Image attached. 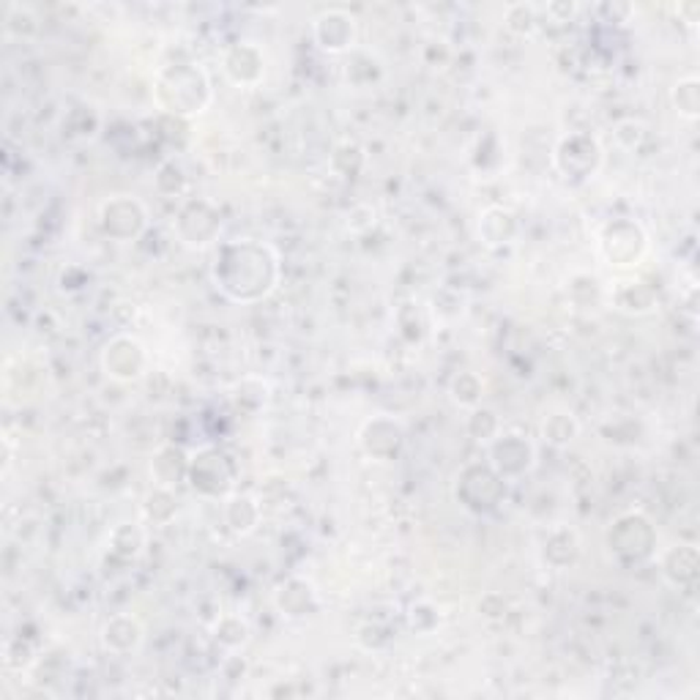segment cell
<instances>
[{
    "label": "cell",
    "instance_id": "cell-1",
    "mask_svg": "<svg viewBox=\"0 0 700 700\" xmlns=\"http://www.w3.org/2000/svg\"><path fill=\"white\" fill-rule=\"evenodd\" d=\"M212 274L217 288L230 301L252 304V301L266 299L277 288L279 261L271 246L257 244L252 239L225 241L214 257Z\"/></svg>",
    "mask_w": 700,
    "mask_h": 700
},
{
    "label": "cell",
    "instance_id": "cell-2",
    "mask_svg": "<svg viewBox=\"0 0 700 700\" xmlns=\"http://www.w3.org/2000/svg\"><path fill=\"white\" fill-rule=\"evenodd\" d=\"M156 105L176 118L201 116L214 99L212 80L197 63H170L161 67L154 83Z\"/></svg>",
    "mask_w": 700,
    "mask_h": 700
},
{
    "label": "cell",
    "instance_id": "cell-3",
    "mask_svg": "<svg viewBox=\"0 0 700 700\" xmlns=\"http://www.w3.org/2000/svg\"><path fill=\"white\" fill-rule=\"evenodd\" d=\"M654 529H651L649 517H643L640 511H627L607 531V547L624 564H640L651 558L654 556Z\"/></svg>",
    "mask_w": 700,
    "mask_h": 700
},
{
    "label": "cell",
    "instance_id": "cell-4",
    "mask_svg": "<svg viewBox=\"0 0 700 700\" xmlns=\"http://www.w3.org/2000/svg\"><path fill=\"white\" fill-rule=\"evenodd\" d=\"M645 250H649V236L632 219H616V222L605 225L600 236V255L613 268L638 266Z\"/></svg>",
    "mask_w": 700,
    "mask_h": 700
},
{
    "label": "cell",
    "instance_id": "cell-5",
    "mask_svg": "<svg viewBox=\"0 0 700 700\" xmlns=\"http://www.w3.org/2000/svg\"><path fill=\"white\" fill-rule=\"evenodd\" d=\"M553 165L564 179H589L602 165V145L591 134H569L553 150Z\"/></svg>",
    "mask_w": 700,
    "mask_h": 700
},
{
    "label": "cell",
    "instance_id": "cell-6",
    "mask_svg": "<svg viewBox=\"0 0 700 700\" xmlns=\"http://www.w3.org/2000/svg\"><path fill=\"white\" fill-rule=\"evenodd\" d=\"M186 479L192 487L208 498H225L233 490V466L219 449H201L190 460V473Z\"/></svg>",
    "mask_w": 700,
    "mask_h": 700
},
{
    "label": "cell",
    "instance_id": "cell-7",
    "mask_svg": "<svg viewBox=\"0 0 700 700\" xmlns=\"http://www.w3.org/2000/svg\"><path fill=\"white\" fill-rule=\"evenodd\" d=\"M536 451L531 440H526L522 435L504 433L495 435L490 440V466L495 468L504 482H511V479H520L534 468Z\"/></svg>",
    "mask_w": 700,
    "mask_h": 700
},
{
    "label": "cell",
    "instance_id": "cell-8",
    "mask_svg": "<svg viewBox=\"0 0 700 700\" xmlns=\"http://www.w3.org/2000/svg\"><path fill=\"white\" fill-rule=\"evenodd\" d=\"M99 219L105 233L116 241L137 239L148 228V212H145V206L126 195H116L107 203H101Z\"/></svg>",
    "mask_w": 700,
    "mask_h": 700
},
{
    "label": "cell",
    "instance_id": "cell-9",
    "mask_svg": "<svg viewBox=\"0 0 700 700\" xmlns=\"http://www.w3.org/2000/svg\"><path fill=\"white\" fill-rule=\"evenodd\" d=\"M145 367H148L145 348L126 334L112 337L101 350V370H105L107 378L129 384V381H137L145 373Z\"/></svg>",
    "mask_w": 700,
    "mask_h": 700
},
{
    "label": "cell",
    "instance_id": "cell-10",
    "mask_svg": "<svg viewBox=\"0 0 700 700\" xmlns=\"http://www.w3.org/2000/svg\"><path fill=\"white\" fill-rule=\"evenodd\" d=\"M176 230H179L181 241H184L186 246L203 250V246L214 244L219 230H222L219 208L208 201H190L181 208L179 219H176Z\"/></svg>",
    "mask_w": 700,
    "mask_h": 700
},
{
    "label": "cell",
    "instance_id": "cell-11",
    "mask_svg": "<svg viewBox=\"0 0 700 700\" xmlns=\"http://www.w3.org/2000/svg\"><path fill=\"white\" fill-rule=\"evenodd\" d=\"M479 482L482 484H473V479L462 471V476L457 479V498H460V504L466 506L468 511L484 515V511L495 509V506L500 504L506 482L495 473V468L490 466V462L487 466H482V476H479Z\"/></svg>",
    "mask_w": 700,
    "mask_h": 700
},
{
    "label": "cell",
    "instance_id": "cell-12",
    "mask_svg": "<svg viewBox=\"0 0 700 700\" xmlns=\"http://www.w3.org/2000/svg\"><path fill=\"white\" fill-rule=\"evenodd\" d=\"M312 34H315V41L321 50L339 56V52L350 50L353 41H357V20H353L350 12H345V9H328V12L315 17Z\"/></svg>",
    "mask_w": 700,
    "mask_h": 700
},
{
    "label": "cell",
    "instance_id": "cell-13",
    "mask_svg": "<svg viewBox=\"0 0 700 700\" xmlns=\"http://www.w3.org/2000/svg\"><path fill=\"white\" fill-rule=\"evenodd\" d=\"M222 63L225 74L236 85H244V88L257 85L263 80V74H266V56H263V50L255 41H239V45H233L225 52Z\"/></svg>",
    "mask_w": 700,
    "mask_h": 700
},
{
    "label": "cell",
    "instance_id": "cell-14",
    "mask_svg": "<svg viewBox=\"0 0 700 700\" xmlns=\"http://www.w3.org/2000/svg\"><path fill=\"white\" fill-rule=\"evenodd\" d=\"M406 440V430L395 419H373L359 433V444L375 460H391Z\"/></svg>",
    "mask_w": 700,
    "mask_h": 700
},
{
    "label": "cell",
    "instance_id": "cell-15",
    "mask_svg": "<svg viewBox=\"0 0 700 700\" xmlns=\"http://www.w3.org/2000/svg\"><path fill=\"white\" fill-rule=\"evenodd\" d=\"M101 643L112 654H129L143 643V627L134 616H112L101 629Z\"/></svg>",
    "mask_w": 700,
    "mask_h": 700
},
{
    "label": "cell",
    "instance_id": "cell-16",
    "mask_svg": "<svg viewBox=\"0 0 700 700\" xmlns=\"http://www.w3.org/2000/svg\"><path fill=\"white\" fill-rule=\"evenodd\" d=\"M150 473L156 479V487L176 490L181 479H186V473H190V460L176 446H165V449L156 451L154 462H150Z\"/></svg>",
    "mask_w": 700,
    "mask_h": 700
},
{
    "label": "cell",
    "instance_id": "cell-17",
    "mask_svg": "<svg viewBox=\"0 0 700 700\" xmlns=\"http://www.w3.org/2000/svg\"><path fill=\"white\" fill-rule=\"evenodd\" d=\"M277 607L285 616H306V613L317 607L315 589H312V583H306V580L290 578L288 583L277 591Z\"/></svg>",
    "mask_w": 700,
    "mask_h": 700
},
{
    "label": "cell",
    "instance_id": "cell-18",
    "mask_svg": "<svg viewBox=\"0 0 700 700\" xmlns=\"http://www.w3.org/2000/svg\"><path fill=\"white\" fill-rule=\"evenodd\" d=\"M662 575L673 586L692 583L698 575V551L692 545H676L662 556Z\"/></svg>",
    "mask_w": 700,
    "mask_h": 700
},
{
    "label": "cell",
    "instance_id": "cell-19",
    "mask_svg": "<svg viewBox=\"0 0 700 700\" xmlns=\"http://www.w3.org/2000/svg\"><path fill=\"white\" fill-rule=\"evenodd\" d=\"M515 217L509 212H504V208H487L482 214V219H479V236H482V241L487 246L509 244L515 239Z\"/></svg>",
    "mask_w": 700,
    "mask_h": 700
},
{
    "label": "cell",
    "instance_id": "cell-20",
    "mask_svg": "<svg viewBox=\"0 0 700 700\" xmlns=\"http://www.w3.org/2000/svg\"><path fill=\"white\" fill-rule=\"evenodd\" d=\"M613 304L629 315H643L654 306V290L645 282H618L613 288Z\"/></svg>",
    "mask_w": 700,
    "mask_h": 700
},
{
    "label": "cell",
    "instance_id": "cell-21",
    "mask_svg": "<svg viewBox=\"0 0 700 700\" xmlns=\"http://www.w3.org/2000/svg\"><path fill=\"white\" fill-rule=\"evenodd\" d=\"M225 520H228V526L236 534L244 536L250 531H255L257 520H261V506L250 495H233V498H228V506H225Z\"/></svg>",
    "mask_w": 700,
    "mask_h": 700
},
{
    "label": "cell",
    "instance_id": "cell-22",
    "mask_svg": "<svg viewBox=\"0 0 700 700\" xmlns=\"http://www.w3.org/2000/svg\"><path fill=\"white\" fill-rule=\"evenodd\" d=\"M578 430L580 427H578V422H575L572 413H564V411L551 413V417L542 422V435H545L547 444H553V446L572 444L575 435H578Z\"/></svg>",
    "mask_w": 700,
    "mask_h": 700
},
{
    "label": "cell",
    "instance_id": "cell-23",
    "mask_svg": "<svg viewBox=\"0 0 700 700\" xmlns=\"http://www.w3.org/2000/svg\"><path fill=\"white\" fill-rule=\"evenodd\" d=\"M673 105H676L678 116L687 118V121H695L700 112V83L698 77L678 80L673 85Z\"/></svg>",
    "mask_w": 700,
    "mask_h": 700
},
{
    "label": "cell",
    "instance_id": "cell-24",
    "mask_svg": "<svg viewBox=\"0 0 700 700\" xmlns=\"http://www.w3.org/2000/svg\"><path fill=\"white\" fill-rule=\"evenodd\" d=\"M143 545H145L143 531H140L137 526H132V522H123V526H118L110 536V551L116 553V556H123V558L140 556Z\"/></svg>",
    "mask_w": 700,
    "mask_h": 700
},
{
    "label": "cell",
    "instance_id": "cell-25",
    "mask_svg": "<svg viewBox=\"0 0 700 700\" xmlns=\"http://www.w3.org/2000/svg\"><path fill=\"white\" fill-rule=\"evenodd\" d=\"M214 638H217V643L228 645V649H239V645H244L246 640H250V627H246L244 618L225 616L219 618L217 629H214Z\"/></svg>",
    "mask_w": 700,
    "mask_h": 700
},
{
    "label": "cell",
    "instance_id": "cell-26",
    "mask_svg": "<svg viewBox=\"0 0 700 700\" xmlns=\"http://www.w3.org/2000/svg\"><path fill=\"white\" fill-rule=\"evenodd\" d=\"M482 381L476 378L473 373H462L457 375L455 384H451V395H455V400L460 402V406H476L479 400H482Z\"/></svg>",
    "mask_w": 700,
    "mask_h": 700
},
{
    "label": "cell",
    "instance_id": "cell-27",
    "mask_svg": "<svg viewBox=\"0 0 700 700\" xmlns=\"http://www.w3.org/2000/svg\"><path fill=\"white\" fill-rule=\"evenodd\" d=\"M515 14H520V20H506V25H509L511 31H517V34H531V31H536V25H540V17H536V9L534 7H526V3H515Z\"/></svg>",
    "mask_w": 700,
    "mask_h": 700
}]
</instances>
